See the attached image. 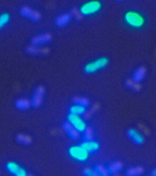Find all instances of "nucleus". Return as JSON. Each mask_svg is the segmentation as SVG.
I'll use <instances>...</instances> for the list:
<instances>
[{
  "label": "nucleus",
  "instance_id": "obj_1",
  "mask_svg": "<svg viewBox=\"0 0 156 176\" xmlns=\"http://www.w3.org/2000/svg\"><path fill=\"white\" fill-rule=\"evenodd\" d=\"M108 60L105 57L99 58L88 63L85 67V71L88 73H92L104 68L107 64Z\"/></svg>",
  "mask_w": 156,
  "mask_h": 176
},
{
  "label": "nucleus",
  "instance_id": "obj_2",
  "mask_svg": "<svg viewBox=\"0 0 156 176\" xmlns=\"http://www.w3.org/2000/svg\"><path fill=\"white\" fill-rule=\"evenodd\" d=\"M125 20L129 25L135 28L141 26L144 22V19L139 13L134 12H129L125 16Z\"/></svg>",
  "mask_w": 156,
  "mask_h": 176
},
{
  "label": "nucleus",
  "instance_id": "obj_3",
  "mask_svg": "<svg viewBox=\"0 0 156 176\" xmlns=\"http://www.w3.org/2000/svg\"><path fill=\"white\" fill-rule=\"evenodd\" d=\"M69 153L72 158L80 161L85 160L88 156V152L81 146L71 147L69 149Z\"/></svg>",
  "mask_w": 156,
  "mask_h": 176
},
{
  "label": "nucleus",
  "instance_id": "obj_4",
  "mask_svg": "<svg viewBox=\"0 0 156 176\" xmlns=\"http://www.w3.org/2000/svg\"><path fill=\"white\" fill-rule=\"evenodd\" d=\"M100 4L97 1H91L86 3L81 7L80 11L84 15H88L93 13L100 8Z\"/></svg>",
  "mask_w": 156,
  "mask_h": 176
},
{
  "label": "nucleus",
  "instance_id": "obj_5",
  "mask_svg": "<svg viewBox=\"0 0 156 176\" xmlns=\"http://www.w3.org/2000/svg\"><path fill=\"white\" fill-rule=\"evenodd\" d=\"M70 123L78 132L84 131L86 128L85 122L79 115L71 113L68 116Z\"/></svg>",
  "mask_w": 156,
  "mask_h": 176
},
{
  "label": "nucleus",
  "instance_id": "obj_6",
  "mask_svg": "<svg viewBox=\"0 0 156 176\" xmlns=\"http://www.w3.org/2000/svg\"><path fill=\"white\" fill-rule=\"evenodd\" d=\"M6 168L10 173L14 175L24 176L26 175L27 173L25 170L15 162H11L8 163L7 164Z\"/></svg>",
  "mask_w": 156,
  "mask_h": 176
},
{
  "label": "nucleus",
  "instance_id": "obj_7",
  "mask_svg": "<svg viewBox=\"0 0 156 176\" xmlns=\"http://www.w3.org/2000/svg\"><path fill=\"white\" fill-rule=\"evenodd\" d=\"M21 12L23 16L32 20L37 21L40 18V16L39 13L28 7L23 8Z\"/></svg>",
  "mask_w": 156,
  "mask_h": 176
},
{
  "label": "nucleus",
  "instance_id": "obj_8",
  "mask_svg": "<svg viewBox=\"0 0 156 176\" xmlns=\"http://www.w3.org/2000/svg\"><path fill=\"white\" fill-rule=\"evenodd\" d=\"M51 38V36L48 34H43L35 37L33 39L32 42L35 45H41L48 43Z\"/></svg>",
  "mask_w": 156,
  "mask_h": 176
},
{
  "label": "nucleus",
  "instance_id": "obj_9",
  "mask_svg": "<svg viewBox=\"0 0 156 176\" xmlns=\"http://www.w3.org/2000/svg\"><path fill=\"white\" fill-rule=\"evenodd\" d=\"M81 146L88 152L96 151L99 148L98 144L92 141L85 142L82 143Z\"/></svg>",
  "mask_w": 156,
  "mask_h": 176
},
{
  "label": "nucleus",
  "instance_id": "obj_10",
  "mask_svg": "<svg viewBox=\"0 0 156 176\" xmlns=\"http://www.w3.org/2000/svg\"><path fill=\"white\" fill-rule=\"evenodd\" d=\"M70 15L68 14H64L59 16L56 20V25L59 27H62L66 25L69 21Z\"/></svg>",
  "mask_w": 156,
  "mask_h": 176
},
{
  "label": "nucleus",
  "instance_id": "obj_11",
  "mask_svg": "<svg viewBox=\"0 0 156 176\" xmlns=\"http://www.w3.org/2000/svg\"><path fill=\"white\" fill-rule=\"evenodd\" d=\"M85 110L84 106L79 104L72 106L70 109L71 113L79 116L84 113Z\"/></svg>",
  "mask_w": 156,
  "mask_h": 176
},
{
  "label": "nucleus",
  "instance_id": "obj_12",
  "mask_svg": "<svg viewBox=\"0 0 156 176\" xmlns=\"http://www.w3.org/2000/svg\"><path fill=\"white\" fill-rule=\"evenodd\" d=\"M129 136L134 141L137 143H141L143 141L142 137L134 130H130L129 132Z\"/></svg>",
  "mask_w": 156,
  "mask_h": 176
},
{
  "label": "nucleus",
  "instance_id": "obj_13",
  "mask_svg": "<svg viewBox=\"0 0 156 176\" xmlns=\"http://www.w3.org/2000/svg\"><path fill=\"white\" fill-rule=\"evenodd\" d=\"M17 139L19 143L24 144L29 143L31 140L29 137L22 134L18 135L17 137Z\"/></svg>",
  "mask_w": 156,
  "mask_h": 176
},
{
  "label": "nucleus",
  "instance_id": "obj_14",
  "mask_svg": "<svg viewBox=\"0 0 156 176\" xmlns=\"http://www.w3.org/2000/svg\"><path fill=\"white\" fill-rule=\"evenodd\" d=\"M43 91L41 88H40L37 91L34 101V104L37 106L41 103Z\"/></svg>",
  "mask_w": 156,
  "mask_h": 176
},
{
  "label": "nucleus",
  "instance_id": "obj_15",
  "mask_svg": "<svg viewBox=\"0 0 156 176\" xmlns=\"http://www.w3.org/2000/svg\"><path fill=\"white\" fill-rule=\"evenodd\" d=\"M144 74V71L142 69H140L135 73L134 76V78L136 81H139L142 79Z\"/></svg>",
  "mask_w": 156,
  "mask_h": 176
},
{
  "label": "nucleus",
  "instance_id": "obj_16",
  "mask_svg": "<svg viewBox=\"0 0 156 176\" xmlns=\"http://www.w3.org/2000/svg\"><path fill=\"white\" fill-rule=\"evenodd\" d=\"M29 104L27 101H20L17 103V106L20 108L24 109L27 108Z\"/></svg>",
  "mask_w": 156,
  "mask_h": 176
},
{
  "label": "nucleus",
  "instance_id": "obj_17",
  "mask_svg": "<svg viewBox=\"0 0 156 176\" xmlns=\"http://www.w3.org/2000/svg\"><path fill=\"white\" fill-rule=\"evenodd\" d=\"M8 19V16L6 14H3L0 16V28L7 22Z\"/></svg>",
  "mask_w": 156,
  "mask_h": 176
}]
</instances>
